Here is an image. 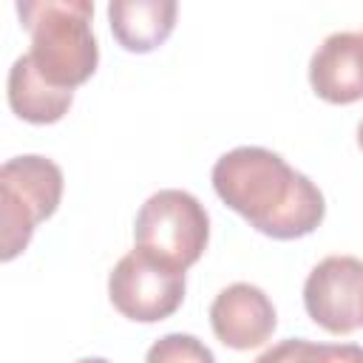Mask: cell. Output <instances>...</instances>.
<instances>
[{
  "label": "cell",
  "instance_id": "cell-1",
  "mask_svg": "<svg viewBox=\"0 0 363 363\" xmlns=\"http://www.w3.org/2000/svg\"><path fill=\"white\" fill-rule=\"evenodd\" d=\"M218 199L244 216L258 233L289 241L309 235L326 213L323 193L309 176L289 167L275 150L241 145L213 164Z\"/></svg>",
  "mask_w": 363,
  "mask_h": 363
},
{
  "label": "cell",
  "instance_id": "cell-2",
  "mask_svg": "<svg viewBox=\"0 0 363 363\" xmlns=\"http://www.w3.org/2000/svg\"><path fill=\"white\" fill-rule=\"evenodd\" d=\"M23 28L31 34V62L57 88L82 85L99 62L91 31L94 3L88 0H23L17 3Z\"/></svg>",
  "mask_w": 363,
  "mask_h": 363
},
{
  "label": "cell",
  "instance_id": "cell-3",
  "mask_svg": "<svg viewBox=\"0 0 363 363\" xmlns=\"http://www.w3.org/2000/svg\"><path fill=\"white\" fill-rule=\"evenodd\" d=\"M62 199V170L45 156H14L0 167L3 261L20 255L40 221L54 216Z\"/></svg>",
  "mask_w": 363,
  "mask_h": 363
},
{
  "label": "cell",
  "instance_id": "cell-4",
  "mask_svg": "<svg viewBox=\"0 0 363 363\" xmlns=\"http://www.w3.org/2000/svg\"><path fill=\"white\" fill-rule=\"evenodd\" d=\"M133 238L136 247L187 269L201 258L207 247L210 216L193 193L164 187L139 207Z\"/></svg>",
  "mask_w": 363,
  "mask_h": 363
},
{
  "label": "cell",
  "instance_id": "cell-5",
  "mask_svg": "<svg viewBox=\"0 0 363 363\" xmlns=\"http://www.w3.org/2000/svg\"><path fill=\"white\" fill-rule=\"evenodd\" d=\"M111 303L130 320L156 323L170 318L184 301V269L133 247L116 261L108 278Z\"/></svg>",
  "mask_w": 363,
  "mask_h": 363
},
{
  "label": "cell",
  "instance_id": "cell-6",
  "mask_svg": "<svg viewBox=\"0 0 363 363\" xmlns=\"http://www.w3.org/2000/svg\"><path fill=\"white\" fill-rule=\"evenodd\" d=\"M309 318L332 335H349L363 326V261L354 255H329L312 267L303 284Z\"/></svg>",
  "mask_w": 363,
  "mask_h": 363
},
{
  "label": "cell",
  "instance_id": "cell-7",
  "mask_svg": "<svg viewBox=\"0 0 363 363\" xmlns=\"http://www.w3.org/2000/svg\"><path fill=\"white\" fill-rule=\"evenodd\" d=\"M210 326L224 346L244 352L267 343L278 326V318L264 289L238 281L216 295L210 306Z\"/></svg>",
  "mask_w": 363,
  "mask_h": 363
},
{
  "label": "cell",
  "instance_id": "cell-8",
  "mask_svg": "<svg viewBox=\"0 0 363 363\" xmlns=\"http://www.w3.org/2000/svg\"><path fill=\"white\" fill-rule=\"evenodd\" d=\"M309 82L315 94L332 105L363 99V34H329L309 60Z\"/></svg>",
  "mask_w": 363,
  "mask_h": 363
},
{
  "label": "cell",
  "instance_id": "cell-9",
  "mask_svg": "<svg viewBox=\"0 0 363 363\" xmlns=\"http://www.w3.org/2000/svg\"><path fill=\"white\" fill-rule=\"evenodd\" d=\"M179 6L173 0H111L108 20L116 43L125 51L147 54L159 48L173 26H176Z\"/></svg>",
  "mask_w": 363,
  "mask_h": 363
},
{
  "label": "cell",
  "instance_id": "cell-10",
  "mask_svg": "<svg viewBox=\"0 0 363 363\" xmlns=\"http://www.w3.org/2000/svg\"><path fill=\"white\" fill-rule=\"evenodd\" d=\"M74 102L71 88H57L34 68L31 57L23 54L9 68V105L11 111L34 125H51L65 116Z\"/></svg>",
  "mask_w": 363,
  "mask_h": 363
},
{
  "label": "cell",
  "instance_id": "cell-11",
  "mask_svg": "<svg viewBox=\"0 0 363 363\" xmlns=\"http://www.w3.org/2000/svg\"><path fill=\"white\" fill-rule=\"evenodd\" d=\"M145 363H216V357L199 337L184 332H170L147 349Z\"/></svg>",
  "mask_w": 363,
  "mask_h": 363
},
{
  "label": "cell",
  "instance_id": "cell-12",
  "mask_svg": "<svg viewBox=\"0 0 363 363\" xmlns=\"http://www.w3.org/2000/svg\"><path fill=\"white\" fill-rule=\"evenodd\" d=\"M298 363H363V346L357 343H312L301 337Z\"/></svg>",
  "mask_w": 363,
  "mask_h": 363
},
{
  "label": "cell",
  "instance_id": "cell-13",
  "mask_svg": "<svg viewBox=\"0 0 363 363\" xmlns=\"http://www.w3.org/2000/svg\"><path fill=\"white\" fill-rule=\"evenodd\" d=\"M298 352H301V337H286L272 349H267L264 354H258L255 363H298Z\"/></svg>",
  "mask_w": 363,
  "mask_h": 363
},
{
  "label": "cell",
  "instance_id": "cell-14",
  "mask_svg": "<svg viewBox=\"0 0 363 363\" xmlns=\"http://www.w3.org/2000/svg\"><path fill=\"white\" fill-rule=\"evenodd\" d=\"M77 363H111V360H105V357H82Z\"/></svg>",
  "mask_w": 363,
  "mask_h": 363
},
{
  "label": "cell",
  "instance_id": "cell-15",
  "mask_svg": "<svg viewBox=\"0 0 363 363\" xmlns=\"http://www.w3.org/2000/svg\"><path fill=\"white\" fill-rule=\"evenodd\" d=\"M357 145H360V150H363V119H360V125H357Z\"/></svg>",
  "mask_w": 363,
  "mask_h": 363
}]
</instances>
